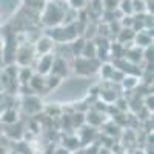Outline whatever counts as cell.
I'll return each mask as SVG.
<instances>
[{
    "instance_id": "8fae6325",
    "label": "cell",
    "mask_w": 154,
    "mask_h": 154,
    "mask_svg": "<svg viewBox=\"0 0 154 154\" xmlns=\"http://www.w3.org/2000/svg\"><path fill=\"white\" fill-rule=\"evenodd\" d=\"M66 2H68L69 8L74 11H80L86 6V0H66Z\"/></svg>"
},
{
    "instance_id": "30bf717a",
    "label": "cell",
    "mask_w": 154,
    "mask_h": 154,
    "mask_svg": "<svg viewBox=\"0 0 154 154\" xmlns=\"http://www.w3.org/2000/svg\"><path fill=\"white\" fill-rule=\"evenodd\" d=\"M2 120L5 123H14V122H17V112L14 109H6L2 114Z\"/></svg>"
},
{
    "instance_id": "5bb4252c",
    "label": "cell",
    "mask_w": 154,
    "mask_h": 154,
    "mask_svg": "<svg viewBox=\"0 0 154 154\" xmlns=\"http://www.w3.org/2000/svg\"><path fill=\"white\" fill-rule=\"evenodd\" d=\"M8 154H19V152H14V151H11V152H8Z\"/></svg>"
},
{
    "instance_id": "6da1fadb",
    "label": "cell",
    "mask_w": 154,
    "mask_h": 154,
    "mask_svg": "<svg viewBox=\"0 0 154 154\" xmlns=\"http://www.w3.org/2000/svg\"><path fill=\"white\" fill-rule=\"evenodd\" d=\"M62 2H57V0H53V2L45 3L43 9H42V23L48 28H56L60 26L65 22L66 17V9L60 5Z\"/></svg>"
},
{
    "instance_id": "7a4b0ae2",
    "label": "cell",
    "mask_w": 154,
    "mask_h": 154,
    "mask_svg": "<svg viewBox=\"0 0 154 154\" xmlns=\"http://www.w3.org/2000/svg\"><path fill=\"white\" fill-rule=\"evenodd\" d=\"M93 63H94V59H86V57L79 56L74 60V71L80 75H91L96 71H99L96 65L93 66Z\"/></svg>"
},
{
    "instance_id": "9c48e42d",
    "label": "cell",
    "mask_w": 154,
    "mask_h": 154,
    "mask_svg": "<svg viewBox=\"0 0 154 154\" xmlns=\"http://www.w3.org/2000/svg\"><path fill=\"white\" fill-rule=\"evenodd\" d=\"M119 8L125 16H131L133 14V0H120Z\"/></svg>"
},
{
    "instance_id": "7c38bea8",
    "label": "cell",
    "mask_w": 154,
    "mask_h": 154,
    "mask_svg": "<svg viewBox=\"0 0 154 154\" xmlns=\"http://www.w3.org/2000/svg\"><path fill=\"white\" fill-rule=\"evenodd\" d=\"M122 83L126 88H133V86H136L139 83V79H137L136 75H125L123 79H122Z\"/></svg>"
},
{
    "instance_id": "9a60e30c",
    "label": "cell",
    "mask_w": 154,
    "mask_h": 154,
    "mask_svg": "<svg viewBox=\"0 0 154 154\" xmlns=\"http://www.w3.org/2000/svg\"><path fill=\"white\" fill-rule=\"evenodd\" d=\"M48 2H53V0H45V3H48Z\"/></svg>"
},
{
    "instance_id": "52a82bcc",
    "label": "cell",
    "mask_w": 154,
    "mask_h": 154,
    "mask_svg": "<svg viewBox=\"0 0 154 154\" xmlns=\"http://www.w3.org/2000/svg\"><path fill=\"white\" fill-rule=\"evenodd\" d=\"M133 42H136V46H139V48L143 49V48L152 45V34L143 32V31H139V32H136Z\"/></svg>"
},
{
    "instance_id": "4fadbf2b",
    "label": "cell",
    "mask_w": 154,
    "mask_h": 154,
    "mask_svg": "<svg viewBox=\"0 0 154 154\" xmlns=\"http://www.w3.org/2000/svg\"><path fill=\"white\" fill-rule=\"evenodd\" d=\"M5 63V56H3V45L0 43V66Z\"/></svg>"
},
{
    "instance_id": "ba28073f",
    "label": "cell",
    "mask_w": 154,
    "mask_h": 154,
    "mask_svg": "<svg viewBox=\"0 0 154 154\" xmlns=\"http://www.w3.org/2000/svg\"><path fill=\"white\" fill-rule=\"evenodd\" d=\"M99 69H100V74H103V79L111 80V75H112V72H114L116 66L109 65V63H102Z\"/></svg>"
},
{
    "instance_id": "8992f818",
    "label": "cell",
    "mask_w": 154,
    "mask_h": 154,
    "mask_svg": "<svg viewBox=\"0 0 154 154\" xmlns=\"http://www.w3.org/2000/svg\"><path fill=\"white\" fill-rule=\"evenodd\" d=\"M29 86L35 94H40V93H46V80H45V75H40L34 72L32 77L29 79Z\"/></svg>"
},
{
    "instance_id": "277c9868",
    "label": "cell",
    "mask_w": 154,
    "mask_h": 154,
    "mask_svg": "<svg viewBox=\"0 0 154 154\" xmlns=\"http://www.w3.org/2000/svg\"><path fill=\"white\" fill-rule=\"evenodd\" d=\"M69 72V66H68V62L63 59V57H56L54 56V60H53V66H51V71L49 74H53L56 77L62 80L65 75H68Z\"/></svg>"
},
{
    "instance_id": "5b68a950",
    "label": "cell",
    "mask_w": 154,
    "mask_h": 154,
    "mask_svg": "<svg viewBox=\"0 0 154 154\" xmlns=\"http://www.w3.org/2000/svg\"><path fill=\"white\" fill-rule=\"evenodd\" d=\"M53 60H54V54H45V56H38L37 60V66H35V72L40 75H48L53 66Z\"/></svg>"
},
{
    "instance_id": "3957f363",
    "label": "cell",
    "mask_w": 154,
    "mask_h": 154,
    "mask_svg": "<svg viewBox=\"0 0 154 154\" xmlns=\"http://www.w3.org/2000/svg\"><path fill=\"white\" fill-rule=\"evenodd\" d=\"M53 48H54V40L51 38L48 34L42 35L37 38V42L34 43V53L38 56H45V54H53Z\"/></svg>"
},
{
    "instance_id": "2e32d148",
    "label": "cell",
    "mask_w": 154,
    "mask_h": 154,
    "mask_svg": "<svg viewBox=\"0 0 154 154\" xmlns=\"http://www.w3.org/2000/svg\"><path fill=\"white\" fill-rule=\"evenodd\" d=\"M57 2H66V0H57Z\"/></svg>"
}]
</instances>
